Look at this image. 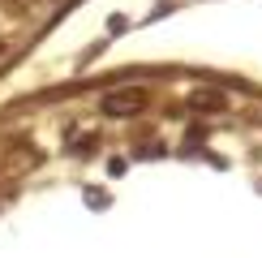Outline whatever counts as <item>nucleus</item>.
I'll list each match as a JSON object with an SVG mask.
<instances>
[{
  "instance_id": "nucleus-2",
  "label": "nucleus",
  "mask_w": 262,
  "mask_h": 258,
  "mask_svg": "<svg viewBox=\"0 0 262 258\" xmlns=\"http://www.w3.org/2000/svg\"><path fill=\"white\" fill-rule=\"evenodd\" d=\"M189 103H193V107H228V99H224L220 91H193Z\"/></svg>"
},
{
  "instance_id": "nucleus-1",
  "label": "nucleus",
  "mask_w": 262,
  "mask_h": 258,
  "mask_svg": "<svg viewBox=\"0 0 262 258\" xmlns=\"http://www.w3.org/2000/svg\"><path fill=\"white\" fill-rule=\"evenodd\" d=\"M142 107H146V95H142V91H116V95L103 99V112L107 116H134V112H142Z\"/></svg>"
}]
</instances>
